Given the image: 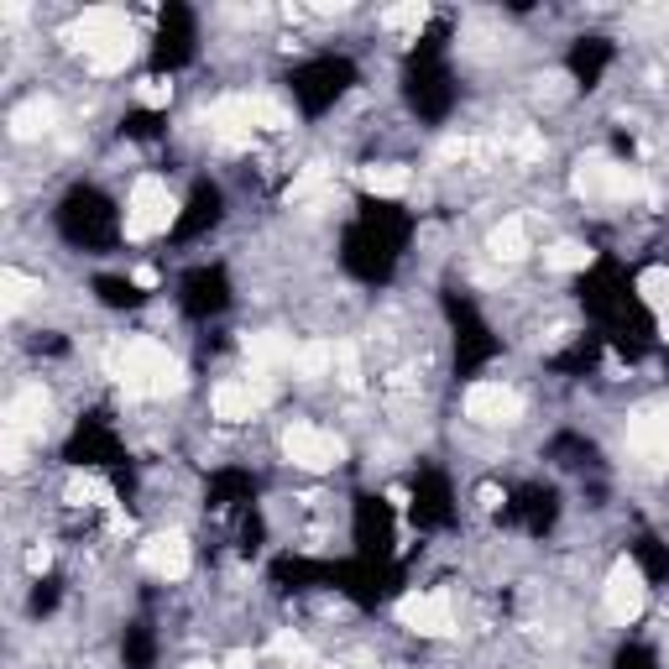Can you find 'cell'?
Instances as JSON below:
<instances>
[{
	"instance_id": "obj_1",
	"label": "cell",
	"mask_w": 669,
	"mask_h": 669,
	"mask_svg": "<svg viewBox=\"0 0 669 669\" xmlns=\"http://www.w3.org/2000/svg\"><path fill=\"white\" fill-rule=\"evenodd\" d=\"M105 376H116L126 397H173L183 393V367L158 334H131L105 351Z\"/></svg>"
},
{
	"instance_id": "obj_2",
	"label": "cell",
	"mask_w": 669,
	"mask_h": 669,
	"mask_svg": "<svg viewBox=\"0 0 669 669\" xmlns=\"http://www.w3.org/2000/svg\"><path fill=\"white\" fill-rule=\"evenodd\" d=\"M68 38H74V47H84V59H89L95 74H120L126 63L137 59V32H131L126 11H116V6L84 11V17L68 26Z\"/></svg>"
},
{
	"instance_id": "obj_3",
	"label": "cell",
	"mask_w": 669,
	"mask_h": 669,
	"mask_svg": "<svg viewBox=\"0 0 669 669\" xmlns=\"http://www.w3.org/2000/svg\"><path fill=\"white\" fill-rule=\"evenodd\" d=\"M575 194L586 199V204H633V199H644L654 210L665 204V194H659L638 168L612 162V158H602V152H591V158L575 162Z\"/></svg>"
},
{
	"instance_id": "obj_4",
	"label": "cell",
	"mask_w": 669,
	"mask_h": 669,
	"mask_svg": "<svg viewBox=\"0 0 669 669\" xmlns=\"http://www.w3.org/2000/svg\"><path fill=\"white\" fill-rule=\"evenodd\" d=\"M178 220V199L158 173H141L126 199V241H152Z\"/></svg>"
},
{
	"instance_id": "obj_5",
	"label": "cell",
	"mask_w": 669,
	"mask_h": 669,
	"mask_svg": "<svg viewBox=\"0 0 669 669\" xmlns=\"http://www.w3.org/2000/svg\"><path fill=\"white\" fill-rule=\"evenodd\" d=\"M283 455L294 460L298 471H334L346 460V445L330 429H319V424H288L283 429Z\"/></svg>"
},
{
	"instance_id": "obj_6",
	"label": "cell",
	"mask_w": 669,
	"mask_h": 669,
	"mask_svg": "<svg viewBox=\"0 0 669 669\" xmlns=\"http://www.w3.org/2000/svg\"><path fill=\"white\" fill-rule=\"evenodd\" d=\"M204 126L210 137L225 147V152H246L252 147V131H256V95H225L204 110Z\"/></svg>"
},
{
	"instance_id": "obj_7",
	"label": "cell",
	"mask_w": 669,
	"mask_h": 669,
	"mask_svg": "<svg viewBox=\"0 0 669 669\" xmlns=\"http://www.w3.org/2000/svg\"><path fill=\"white\" fill-rule=\"evenodd\" d=\"M602 607H607L612 623H638L644 607H649V586H644V571L633 565L628 554L612 560L607 571V586H602Z\"/></svg>"
},
{
	"instance_id": "obj_8",
	"label": "cell",
	"mask_w": 669,
	"mask_h": 669,
	"mask_svg": "<svg viewBox=\"0 0 669 669\" xmlns=\"http://www.w3.org/2000/svg\"><path fill=\"white\" fill-rule=\"evenodd\" d=\"M393 617L408 633H418V638H450L455 633L450 596H439V591H408V596L393 607Z\"/></svg>"
},
{
	"instance_id": "obj_9",
	"label": "cell",
	"mask_w": 669,
	"mask_h": 669,
	"mask_svg": "<svg viewBox=\"0 0 669 669\" xmlns=\"http://www.w3.org/2000/svg\"><path fill=\"white\" fill-rule=\"evenodd\" d=\"M466 418L481 424V429H508L523 418V397L502 387V382H476L471 393H466Z\"/></svg>"
},
{
	"instance_id": "obj_10",
	"label": "cell",
	"mask_w": 669,
	"mask_h": 669,
	"mask_svg": "<svg viewBox=\"0 0 669 669\" xmlns=\"http://www.w3.org/2000/svg\"><path fill=\"white\" fill-rule=\"evenodd\" d=\"M628 450L649 466H669V408H638L628 418Z\"/></svg>"
},
{
	"instance_id": "obj_11",
	"label": "cell",
	"mask_w": 669,
	"mask_h": 669,
	"mask_svg": "<svg viewBox=\"0 0 669 669\" xmlns=\"http://www.w3.org/2000/svg\"><path fill=\"white\" fill-rule=\"evenodd\" d=\"M137 560H141V571L158 575V581H183V575H189V565H194V560H189V539H183V533H152V539L141 544Z\"/></svg>"
},
{
	"instance_id": "obj_12",
	"label": "cell",
	"mask_w": 669,
	"mask_h": 669,
	"mask_svg": "<svg viewBox=\"0 0 669 669\" xmlns=\"http://www.w3.org/2000/svg\"><path fill=\"white\" fill-rule=\"evenodd\" d=\"M210 408H215L220 424H252V418L267 408V397L256 393L252 382H236V376H231V382H220L215 393H210Z\"/></svg>"
},
{
	"instance_id": "obj_13",
	"label": "cell",
	"mask_w": 669,
	"mask_h": 669,
	"mask_svg": "<svg viewBox=\"0 0 669 669\" xmlns=\"http://www.w3.org/2000/svg\"><path fill=\"white\" fill-rule=\"evenodd\" d=\"M241 351H246V361H252V372H283V367H294L298 346L283 330H256V334L241 340Z\"/></svg>"
},
{
	"instance_id": "obj_14",
	"label": "cell",
	"mask_w": 669,
	"mask_h": 669,
	"mask_svg": "<svg viewBox=\"0 0 669 669\" xmlns=\"http://www.w3.org/2000/svg\"><path fill=\"white\" fill-rule=\"evenodd\" d=\"M42 424H47V387H38V382H26L11 403H6V429L17 434H42Z\"/></svg>"
},
{
	"instance_id": "obj_15",
	"label": "cell",
	"mask_w": 669,
	"mask_h": 669,
	"mask_svg": "<svg viewBox=\"0 0 669 669\" xmlns=\"http://www.w3.org/2000/svg\"><path fill=\"white\" fill-rule=\"evenodd\" d=\"M355 183L376 199H403L408 194V168H397V162H382V168H355Z\"/></svg>"
},
{
	"instance_id": "obj_16",
	"label": "cell",
	"mask_w": 669,
	"mask_h": 669,
	"mask_svg": "<svg viewBox=\"0 0 669 669\" xmlns=\"http://www.w3.org/2000/svg\"><path fill=\"white\" fill-rule=\"evenodd\" d=\"M487 252L497 256V262H518V256L529 252V225L518 215H508L502 225H492V236H487Z\"/></svg>"
},
{
	"instance_id": "obj_17",
	"label": "cell",
	"mask_w": 669,
	"mask_h": 669,
	"mask_svg": "<svg viewBox=\"0 0 669 669\" xmlns=\"http://www.w3.org/2000/svg\"><path fill=\"white\" fill-rule=\"evenodd\" d=\"M638 294H644V304L659 315V334L669 340V267H644V273H638Z\"/></svg>"
},
{
	"instance_id": "obj_18",
	"label": "cell",
	"mask_w": 669,
	"mask_h": 669,
	"mask_svg": "<svg viewBox=\"0 0 669 669\" xmlns=\"http://www.w3.org/2000/svg\"><path fill=\"white\" fill-rule=\"evenodd\" d=\"M591 262H596V252H586L581 241H554V246H544V273H554V277L586 273Z\"/></svg>"
},
{
	"instance_id": "obj_19",
	"label": "cell",
	"mask_w": 669,
	"mask_h": 669,
	"mask_svg": "<svg viewBox=\"0 0 669 669\" xmlns=\"http://www.w3.org/2000/svg\"><path fill=\"white\" fill-rule=\"evenodd\" d=\"M53 120H59V105H53V99H26L17 116H11V137L32 141V137H42Z\"/></svg>"
},
{
	"instance_id": "obj_20",
	"label": "cell",
	"mask_w": 669,
	"mask_h": 669,
	"mask_svg": "<svg viewBox=\"0 0 669 669\" xmlns=\"http://www.w3.org/2000/svg\"><path fill=\"white\" fill-rule=\"evenodd\" d=\"M294 372L298 382H319V376H330L334 372V346L330 340H304L294 355Z\"/></svg>"
},
{
	"instance_id": "obj_21",
	"label": "cell",
	"mask_w": 669,
	"mask_h": 669,
	"mask_svg": "<svg viewBox=\"0 0 669 669\" xmlns=\"http://www.w3.org/2000/svg\"><path fill=\"white\" fill-rule=\"evenodd\" d=\"M0 294H6L0 298V309H6V315H21V309L42 294V283L38 277H26V273H17V267H6V273H0Z\"/></svg>"
},
{
	"instance_id": "obj_22",
	"label": "cell",
	"mask_w": 669,
	"mask_h": 669,
	"mask_svg": "<svg viewBox=\"0 0 669 669\" xmlns=\"http://www.w3.org/2000/svg\"><path fill=\"white\" fill-rule=\"evenodd\" d=\"M325 189H330V162H309L304 173L288 183V204H304V199H325Z\"/></svg>"
},
{
	"instance_id": "obj_23",
	"label": "cell",
	"mask_w": 669,
	"mask_h": 669,
	"mask_svg": "<svg viewBox=\"0 0 669 669\" xmlns=\"http://www.w3.org/2000/svg\"><path fill=\"white\" fill-rule=\"evenodd\" d=\"M424 21H429V6L424 0H403V6H387L382 11V26L387 32H418Z\"/></svg>"
},
{
	"instance_id": "obj_24",
	"label": "cell",
	"mask_w": 669,
	"mask_h": 669,
	"mask_svg": "<svg viewBox=\"0 0 669 669\" xmlns=\"http://www.w3.org/2000/svg\"><path fill=\"white\" fill-rule=\"evenodd\" d=\"M334 376H340L346 393H361V351H355V340H334Z\"/></svg>"
},
{
	"instance_id": "obj_25",
	"label": "cell",
	"mask_w": 669,
	"mask_h": 669,
	"mask_svg": "<svg viewBox=\"0 0 669 669\" xmlns=\"http://www.w3.org/2000/svg\"><path fill=\"white\" fill-rule=\"evenodd\" d=\"M137 99L147 105V110H162L168 99H173V79H162V74H152V79L137 84Z\"/></svg>"
},
{
	"instance_id": "obj_26",
	"label": "cell",
	"mask_w": 669,
	"mask_h": 669,
	"mask_svg": "<svg viewBox=\"0 0 669 669\" xmlns=\"http://www.w3.org/2000/svg\"><path fill=\"white\" fill-rule=\"evenodd\" d=\"M273 654H277V659H288V665H309V644H304L298 633H277Z\"/></svg>"
},
{
	"instance_id": "obj_27",
	"label": "cell",
	"mask_w": 669,
	"mask_h": 669,
	"mask_svg": "<svg viewBox=\"0 0 669 669\" xmlns=\"http://www.w3.org/2000/svg\"><path fill=\"white\" fill-rule=\"evenodd\" d=\"M512 152H518L523 162H539L544 158V137H539V131H523V137L512 141Z\"/></svg>"
},
{
	"instance_id": "obj_28",
	"label": "cell",
	"mask_w": 669,
	"mask_h": 669,
	"mask_svg": "<svg viewBox=\"0 0 669 669\" xmlns=\"http://www.w3.org/2000/svg\"><path fill=\"white\" fill-rule=\"evenodd\" d=\"M21 439H26V434L6 429V445H0V460H6V471H21Z\"/></svg>"
},
{
	"instance_id": "obj_29",
	"label": "cell",
	"mask_w": 669,
	"mask_h": 669,
	"mask_svg": "<svg viewBox=\"0 0 669 669\" xmlns=\"http://www.w3.org/2000/svg\"><path fill=\"white\" fill-rule=\"evenodd\" d=\"M47 565H53V550H47V544H42V550H32V554H26V571H32V575H42V571H47Z\"/></svg>"
},
{
	"instance_id": "obj_30",
	"label": "cell",
	"mask_w": 669,
	"mask_h": 669,
	"mask_svg": "<svg viewBox=\"0 0 669 669\" xmlns=\"http://www.w3.org/2000/svg\"><path fill=\"white\" fill-rule=\"evenodd\" d=\"M220 669H256V659H252V654H246V649H236V654H231V659H225V665H220Z\"/></svg>"
},
{
	"instance_id": "obj_31",
	"label": "cell",
	"mask_w": 669,
	"mask_h": 669,
	"mask_svg": "<svg viewBox=\"0 0 669 669\" xmlns=\"http://www.w3.org/2000/svg\"><path fill=\"white\" fill-rule=\"evenodd\" d=\"M131 277H137V288H158V267H137Z\"/></svg>"
},
{
	"instance_id": "obj_32",
	"label": "cell",
	"mask_w": 669,
	"mask_h": 669,
	"mask_svg": "<svg viewBox=\"0 0 669 669\" xmlns=\"http://www.w3.org/2000/svg\"><path fill=\"white\" fill-rule=\"evenodd\" d=\"M387 502H393V508L403 512V508H408V492H403V487H387Z\"/></svg>"
},
{
	"instance_id": "obj_33",
	"label": "cell",
	"mask_w": 669,
	"mask_h": 669,
	"mask_svg": "<svg viewBox=\"0 0 669 669\" xmlns=\"http://www.w3.org/2000/svg\"><path fill=\"white\" fill-rule=\"evenodd\" d=\"M497 502H502V492H497V487H481V508L492 512V508H497Z\"/></svg>"
},
{
	"instance_id": "obj_34",
	"label": "cell",
	"mask_w": 669,
	"mask_h": 669,
	"mask_svg": "<svg viewBox=\"0 0 669 669\" xmlns=\"http://www.w3.org/2000/svg\"><path fill=\"white\" fill-rule=\"evenodd\" d=\"M189 669H220V665H210V659H194V665H189Z\"/></svg>"
},
{
	"instance_id": "obj_35",
	"label": "cell",
	"mask_w": 669,
	"mask_h": 669,
	"mask_svg": "<svg viewBox=\"0 0 669 669\" xmlns=\"http://www.w3.org/2000/svg\"><path fill=\"white\" fill-rule=\"evenodd\" d=\"M665 669H669V644H665Z\"/></svg>"
}]
</instances>
